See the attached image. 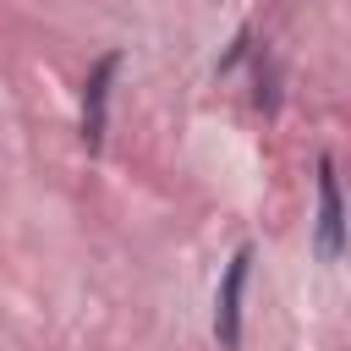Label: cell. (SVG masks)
<instances>
[{"mask_svg":"<svg viewBox=\"0 0 351 351\" xmlns=\"http://www.w3.org/2000/svg\"><path fill=\"white\" fill-rule=\"evenodd\" d=\"M115 71H121V49L99 55L93 71H88V82H82V143H88V154L104 148V121H110V82H115Z\"/></svg>","mask_w":351,"mask_h":351,"instance_id":"2","label":"cell"},{"mask_svg":"<svg viewBox=\"0 0 351 351\" xmlns=\"http://www.w3.org/2000/svg\"><path fill=\"white\" fill-rule=\"evenodd\" d=\"M318 258L324 263H340L346 252V208H340V181H335V159H318Z\"/></svg>","mask_w":351,"mask_h":351,"instance_id":"3","label":"cell"},{"mask_svg":"<svg viewBox=\"0 0 351 351\" xmlns=\"http://www.w3.org/2000/svg\"><path fill=\"white\" fill-rule=\"evenodd\" d=\"M247 274H252V247H236L230 263H225L219 296H214V335H219L225 351L241 346V291H247Z\"/></svg>","mask_w":351,"mask_h":351,"instance_id":"1","label":"cell"}]
</instances>
